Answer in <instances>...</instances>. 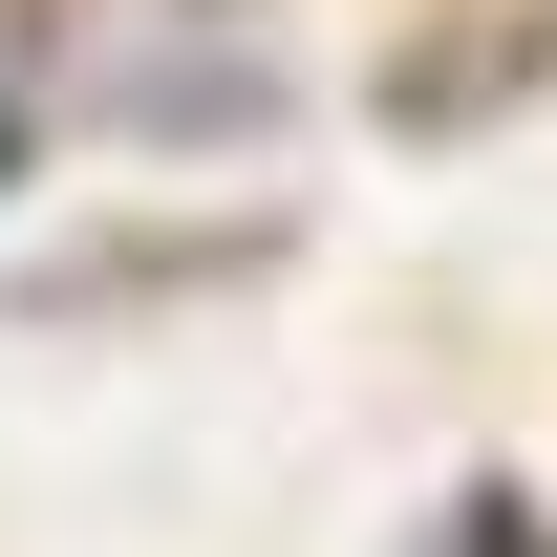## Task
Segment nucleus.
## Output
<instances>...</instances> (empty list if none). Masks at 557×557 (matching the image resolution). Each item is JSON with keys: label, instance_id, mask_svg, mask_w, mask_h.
Wrapping results in <instances>:
<instances>
[{"label": "nucleus", "instance_id": "nucleus-1", "mask_svg": "<svg viewBox=\"0 0 557 557\" xmlns=\"http://www.w3.org/2000/svg\"><path fill=\"white\" fill-rule=\"evenodd\" d=\"M429 557H557V536H536V493H450V536H429Z\"/></svg>", "mask_w": 557, "mask_h": 557}, {"label": "nucleus", "instance_id": "nucleus-2", "mask_svg": "<svg viewBox=\"0 0 557 557\" xmlns=\"http://www.w3.org/2000/svg\"><path fill=\"white\" fill-rule=\"evenodd\" d=\"M0 172H22V129H0Z\"/></svg>", "mask_w": 557, "mask_h": 557}]
</instances>
